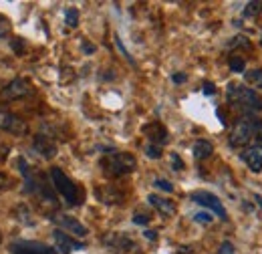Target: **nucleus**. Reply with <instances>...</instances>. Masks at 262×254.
<instances>
[{"mask_svg": "<svg viewBox=\"0 0 262 254\" xmlns=\"http://www.w3.org/2000/svg\"><path fill=\"white\" fill-rule=\"evenodd\" d=\"M135 167H137V161L127 152H113L101 159V170L109 178H121L125 174H131Z\"/></svg>", "mask_w": 262, "mask_h": 254, "instance_id": "1", "label": "nucleus"}, {"mask_svg": "<svg viewBox=\"0 0 262 254\" xmlns=\"http://www.w3.org/2000/svg\"><path fill=\"white\" fill-rule=\"evenodd\" d=\"M228 99L234 105H242L250 111H262V99L254 89H248L246 85L230 83L228 85Z\"/></svg>", "mask_w": 262, "mask_h": 254, "instance_id": "2", "label": "nucleus"}, {"mask_svg": "<svg viewBox=\"0 0 262 254\" xmlns=\"http://www.w3.org/2000/svg\"><path fill=\"white\" fill-rule=\"evenodd\" d=\"M49 174H51V182H53L55 190L63 196V200H65L69 206H77L79 204V190L71 182V178L67 176L61 167H51Z\"/></svg>", "mask_w": 262, "mask_h": 254, "instance_id": "3", "label": "nucleus"}, {"mask_svg": "<svg viewBox=\"0 0 262 254\" xmlns=\"http://www.w3.org/2000/svg\"><path fill=\"white\" fill-rule=\"evenodd\" d=\"M252 139H254L252 119H248V117L238 119V121L234 123V127H232V133H230V145H232V147H244V145H248Z\"/></svg>", "mask_w": 262, "mask_h": 254, "instance_id": "4", "label": "nucleus"}, {"mask_svg": "<svg viewBox=\"0 0 262 254\" xmlns=\"http://www.w3.org/2000/svg\"><path fill=\"white\" fill-rule=\"evenodd\" d=\"M101 242L107 248L117 250V252H129V250L135 248V240L131 238L129 234H125V232H109V234H105L101 238Z\"/></svg>", "mask_w": 262, "mask_h": 254, "instance_id": "5", "label": "nucleus"}, {"mask_svg": "<svg viewBox=\"0 0 262 254\" xmlns=\"http://www.w3.org/2000/svg\"><path fill=\"white\" fill-rule=\"evenodd\" d=\"M0 131L14 133V135H25L29 131L27 121H23L18 115H14L8 109H0Z\"/></svg>", "mask_w": 262, "mask_h": 254, "instance_id": "6", "label": "nucleus"}, {"mask_svg": "<svg viewBox=\"0 0 262 254\" xmlns=\"http://www.w3.org/2000/svg\"><path fill=\"white\" fill-rule=\"evenodd\" d=\"M10 254H57L55 248L36 240H16L10 244Z\"/></svg>", "mask_w": 262, "mask_h": 254, "instance_id": "7", "label": "nucleus"}, {"mask_svg": "<svg viewBox=\"0 0 262 254\" xmlns=\"http://www.w3.org/2000/svg\"><path fill=\"white\" fill-rule=\"evenodd\" d=\"M192 202H196L200 206H204V208H208V210H212L216 216H220V218H226V210H224V206H222V202H220V198H216L214 194H210V192H192Z\"/></svg>", "mask_w": 262, "mask_h": 254, "instance_id": "8", "label": "nucleus"}, {"mask_svg": "<svg viewBox=\"0 0 262 254\" xmlns=\"http://www.w3.org/2000/svg\"><path fill=\"white\" fill-rule=\"evenodd\" d=\"M33 93H34L33 85H31L27 79L16 77V79H12V81L4 87L2 97H6V99H25V97L33 95Z\"/></svg>", "mask_w": 262, "mask_h": 254, "instance_id": "9", "label": "nucleus"}, {"mask_svg": "<svg viewBox=\"0 0 262 254\" xmlns=\"http://www.w3.org/2000/svg\"><path fill=\"white\" fill-rule=\"evenodd\" d=\"M51 220L57 224L61 230H67V232L75 234L77 238H85V236L89 234V232H87V228L79 222L77 218H73V216H67V214H53V216H51Z\"/></svg>", "mask_w": 262, "mask_h": 254, "instance_id": "10", "label": "nucleus"}, {"mask_svg": "<svg viewBox=\"0 0 262 254\" xmlns=\"http://www.w3.org/2000/svg\"><path fill=\"white\" fill-rule=\"evenodd\" d=\"M53 240H55V246H57V250L61 254H71L75 252V250H83L85 248L83 242H77L75 238H71L63 230H55L53 232Z\"/></svg>", "mask_w": 262, "mask_h": 254, "instance_id": "11", "label": "nucleus"}, {"mask_svg": "<svg viewBox=\"0 0 262 254\" xmlns=\"http://www.w3.org/2000/svg\"><path fill=\"white\" fill-rule=\"evenodd\" d=\"M33 147H34V152H38V154H40L45 159H53L55 156H57V152H59L57 143H55V141H53L49 135H42V133L34 135Z\"/></svg>", "mask_w": 262, "mask_h": 254, "instance_id": "12", "label": "nucleus"}, {"mask_svg": "<svg viewBox=\"0 0 262 254\" xmlns=\"http://www.w3.org/2000/svg\"><path fill=\"white\" fill-rule=\"evenodd\" d=\"M141 131L147 135V139H149L154 145H164V143H167V139H169L167 129H165L160 121H151V123L143 125L141 127Z\"/></svg>", "mask_w": 262, "mask_h": 254, "instance_id": "13", "label": "nucleus"}, {"mask_svg": "<svg viewBox=\"0 0 262 254\" xmlns=\"http://www.w3.org/2000/svg\"><path fill=\"white\" fill-rule=\"evenodd\" d=\"M240 158L246 161V165H248L254 174L262 172V143H254V145L246 147V150L240 154Z\"/></svg>", "mask_w": 262, "mask_h": 254, "instance_id": "14", "label": "nucleus"}, {"mask_svg": "<svg viewBox=\"0 0 262 254\" xmlns=\"http://www.w3.org/2000/svg\"><path fill=\"white\" fill-rule=\"evenodd\" d=\"M95 196L101 204H107V206H115V204L123 202V194L113 186H99L95 190Z\"/></svg>", "mask_w": 262, "mask_h": 254, "instance_id": "15", "label": "nucleus"}, {"mask_svg": "<svg viewBox=\"0 0 262 254\" xmlns=\"http://www.w3.org/2000/svg\"><path fill=\"white\" fill-rule=\"evenodd\" d=\"M147 202H149L162 216H173V214H176V204H173L171 200H167V198H162V196H158V194H149Z\"/></svg>", "mask_w": 262, "mask_h": 254, "instance_id": "16", "label": "nucleus"}, {"mask_svg": "<svg viewBox=\"0 0 262 254\" xmlns=\"http://www.w3.org/2000/svg\"><path fill=\"white\" fill-rule=\"evenodd\" d=\"M192 154H194L196 159H206L214 154V145L210 141H206V139H198L194 143V147H192Z\"/></svg>", "mask_w": 262, "mask_h": 254, "instance_id": "17", "label": "nucleus"}, {"mask_svg": "<svg viewBox=\"0 0 262 254\" xmlns=\"http://www.w3.org/2000/svg\"><path fill=\"white\" fill-rule=\"evenodd\" d=\"M14 218L18 220V222H23V224H27V226H33L34 220H31L33 218V214H31V210H29V206L27 204H18L16 208H14Z\"/></svg>", "mask_w": 262, "mask_h": 254, "instance_id": "18", "label": "nucleus"}, {"mask_svg": "<svg viewBox=\"0 0 262 254\" xmlns=\"http://www.w3.org/2000/svg\"><path fill=\"white\" fill-rule=\"evenodd\" d=\"M65 23H67V27H71V29L79 27V10H77V8H67Z\"/></svg>", "mask_w": 262, "mask_h": 254, "instance_id": "19", "label": "nucleus"}, {"mask_svg": "<svg viewBox=\"0 0 262 254\" xmlns=\"http://www.w3.org/2000/svg\"><path fill=\"white\" fill-rule=\"evenodd\" d=\"M262 12V2H248V6L244 8V16L252 18V16H258Z\"/></svg>", "mask_w": 262, "mask_h": 254, "instance_id": "20", "label": "nucleus"}, {"mask_svg": "<svg viewBox=\"0 0 262 254\" xmlns=\"http://www.w3.org/2000/svg\"><path fill=\"white\" fill-rule=\"evenodd\" d=\"M244 59L240 57V55H234V57H230V69H232V73H242L244 71Z\"/></svg>", "mask_w": 262, "mask_h": 254, "instance_id": "21", "label": "nucleus"}, {"mask_svg": "<svg viewBox=\"0 0 262 254\" xmlns=\"http://www.w3.org/2000/svg\"><path fill=\"white\" fill-rule=\"evenodd\" d=\"M143 152H145V156L151 159H160L162 158V147L160 145H154V143H147L145 147H143Z\"/></svg>", "mask_w": 262, "mask_h": 254, "instance_id": "22", "label": "nucleus"}, {"mask_svg": "<svg viewBox=\"0 0 262 254\" xmlns=\"http://www.w3.org/2000/svg\"><path fill=\"white\" fill-rule=\"evenodd\" d=\"M244 77H246L248 83H262V69H252Z\"/></svg>", "mask_w": 262, "mask_h": 254, "instance_id": "23", "label": "nucleus"}, {"mask_svg": "<svg viewBox=\"0 0 262 254\" xmlns=\"http://www.w3.org/2000/svg\"><path fill=\"white\" fill-rule=\"evenodd\" d=\"M154 186H156L158 190L167 192V194H171V192H173V186H171V182H167V180H162V178H158V180L154 182Z\"/></svg>", "mask_w": 262, "mask_h": 254, "instance_id": "24", "label": "nucleus"}, {"mask_svg": "<svg viewBox=\"0 0 262 254\" xmlns=\"http://www.w3.org/2000/svg\"><path fill=\"white\" fill-rule=\"evenodd\" d=\"M194 220H196L198 224H212L214 216H212L210 212H198V214H194Z\"/></svg>", "mask_w": 262, "mask_h": 254, "instance_id": "25", "label": "nucleus"}, {"mask_svg": "<svg viewBox=\"0 0 262 254\" xmlns=\"http://www.w3.org/2000/svg\"><path fill=\"white\" fill-rule=\"evenodd\" d=\"M8 32H10V20L0 14V38H4Z\"/></svg>", "mask_w": 262, "mask_h": 254, "instance_id": "26", "label": "nucleus"}, {"mask_svg": "<svg viewBox=\"0 0 262 254\" xmlns=\"http://www.w3.org/2000/svg\"><path fill=\"white\" fill-rule=\"evenodd\" d=\"M133 224L145 226V224H149V216H147V214H141V212H135V214H133Z\"/></svg>", "mask_w": 262, "mask_h": 254, "instance_id": "27", "label": "nucleus"}, {"mask_svg": "<svg viewBox=\"0 0 262 254\" xmlns=\"http://www.w3.org/2000/svg\"><path fill=\"white\" fill-rule=\"evenodd\" d=\"M171 167H173L176 172H182V170H184V161H182V158H180L178 154H171Z\"/></svg>", "mask_w": 262, "mask_h": 254, "instance_id": "28", "label": "nucleus"}, {"mask_svg": "<svg viewBox=\"0 0 262 254\" xmlns=\"http://www.w3.org/2000/svg\"><path fill=\"white\" fill-rule=\"evenodd\" d=\"M12 49H14V53L16 55H23V51H25V43H23V38H12Z\"/></svg>", "mask_w": 262, "mask_h": 254, "instance_id": "29", "label": "nucleus"}, {"mask_svg": "<svg viewBox=\"0 0 262 254\" xmlns=\"http://www.w3.org/2000/svg\"><path fill=\"white\" fill-rule=\"evenodd\" d=\"M218 254H234V244L232 242H222L220 244V248H218Z\"/></svg>", "mask_w": 262, "mask_h": 254, "instance_id": "30", "label": "nucleus"}, {"mask_svg": "<svg viewBox=\"0 0 262 254\" xmlns=\"http://www.w3.org/2000/svg\"><path fill=\"white\" fill-rule=\"evenodd\" d=\"M115 45H117V49H119V51H121V53L125 55V59H127L129 63H133V59L129 57V53H127V49L123 47V43H121V38H119V36H115Z\"/></svg>", "mask_w": 262, "mask_h": 254, "instance_id": "31", "label": "nucleus"}, {"mask_svg": "<svg viewBox=\"0 0 262 254\" xmlns=\"http://www.w3.org/2000/svg\"><path fill=\"white\" fill-rule=\"evenodd\" d=\"M202 91H204V95H214V93H216V87H214V83L206 81L204 87H202Z\"/></svg>", "mask_w": 262, "mask_h": 254, "instance_id": "32", "label": "nucleus"}, {"mask_svg": "<svg viewBox=\"0 0 262 254\" xmlns=\"http://www.w3.org/2000/svg\"><path fill=\"white\" fill-rule=\"evenodd\" d=\"M186 79H188V77H186L184 73H173V75H171V81H173V83H184Z\"/></svg>", "mask_w": 262, "mask_h": 254, "instance_id": "33", "label": "nucleus"}, {"mask_svg": "<svg viewBox=\"0 0 262 254\" xmlns=\"http://www.w3.org/2000/svg\"><path fill=\"white\" fill-rule=\"evenodd\" d=\"M143 236H145L147 240H156V238H158V232H154V230H145Z\"/></svg>", "mask_w": 262, "mask_h": 254, "instance_id": "34", "label": "nucleus"}, {"mask_svg": "<svg viewBox=\"0 0 262 254\" xmlns=\"http://www.w3.org/2000/svg\"><path fill=\"white\" fill-rule=\"evenodd\" d=\"M83 51H85V53H95V47L89 45V43H83Z\"/></svg>", "mask_w": 262, "mask_h": 254, "instance_id": "35", "label": "nucleus"}, {"mask_svg": "<svg viewBox=\"0 0 262 254\" xmlns=\"http://www.w3.org/2000/svg\"><path fill=\"white\" fill-rule=\"evenodd\" d=\"M254 202H256V206L262 210V196H260V194H256V196H254Z\"/></svg>", "mask_w": 262, "mask_h": 254, "instance_id": "36", "label": "nucleus"}, {"mask_svg": "<svg viewBox=\"0 0 262 254\" xmlns=\"http://www.w3.org/2000/svg\"><path fill=\"white\" fill-rule=\"evenodd\" d=\"M180 254H192V248H188V246H182V248H180Z\"/></svg>", "mask_w": 262, "mask_h": 254, "instance_id": "37", "label": "nucleus"}, {"mask_svg": "<svg viewBox=\"0 0 262 254\" xmlns=\"http://www.w3.org/2000/svg\"><path fill=\"white\" fill-rule=\"evenodd\" d=\"M0 242H2V234H0Z\"/></svg>", "mask_w": 262, "mask_h": 254, "instance_id": "38", "label": "nucleus"}]
</instances>
